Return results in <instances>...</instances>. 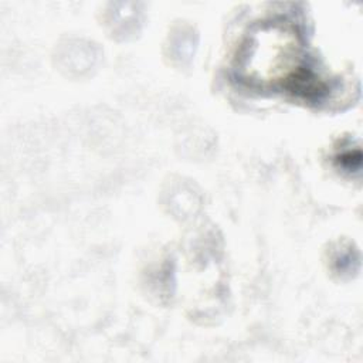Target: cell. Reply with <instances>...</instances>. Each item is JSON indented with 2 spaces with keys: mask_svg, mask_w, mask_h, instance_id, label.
I'll return each mask as SVG.
<instances>
[{
  "mask_svg": "<svg viewBox=\"0 0 363 363\" xmlns=\"http://www.w3.org/2000/svg\"><path fill=\"white\" fill-rule=\"evenodd\" d=\"M339 163L346 170H357L360 167V152H346L342 153L339 157Z\"/></svg>",
  "mask_w": 363,
  "mask_h": 363,
  "instance_id": "2",
  "label": "cell"
},
{
  "mask_svg": "<svg viewBox=\"0 0 363 363\" xmlns=\"http://www.w3.org/2000/svg\"><path fill=\"white\" fill-rule=\"evenodd\" d=\"M237 79L255 91H292L319 96L323 84L308 64L303 35L291 21L275 18L252 27L234 62Z\"/></svg>",
  "mask_w": 363,
  "mask_h": 363,
  "instance_id": "1",
  "label": "cell"
}]
</instances>
